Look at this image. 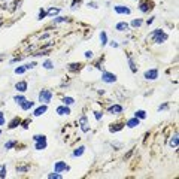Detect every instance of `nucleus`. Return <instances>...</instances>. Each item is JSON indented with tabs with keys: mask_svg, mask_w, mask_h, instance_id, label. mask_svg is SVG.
I'll return each mask as SVG.
<instances>
[{
	"mask_svg": "<svg viewBox=\"0 0 179 179\" xmlns=\"http://www.w3.org/2000/svg\"><path fill=\"white\" fill-rule=\"evenodd\" d=\"M151 36L154 37V42H155V43H161V42H164V41H167V34L163 33L161 29H157Z\"/></svg>",
	"mask_w": 179,
	"mask_h": 179,
	"instance_id": "1",
	"label": "nucleus"
},
{
	"mask_svg": "<svg viewBox=\"0 0 179 179\" xmlns=\"http://www.w3.org/2000/svg\"><path fill=\"white\" fill-rule=\"evenodd\" d=\"M51 99H52V93H51L49 90H42V91L39 93V101H42L43 105L49 103Z\"/></svg>",
	"mask_w": 179,
	"mask_h": 179,
	"instance_id": "2",
	"label": "nucleus"
},
{
	"mask_svg": "<svg viewBox=\"0 0 179 179\" xmlns=\"http://www.w3.org/2000/svg\"><path fill=\"white\" fill-rule=\"evenodd\" d=\"M101 81L106 82V84H113L115 81H117V75L109 73V72H103L101 73Z\"/></svg>",
	"mask_w": 179,
	"mask_h": 179,
	"instance_id": "3",
	"label": "nucleus"
},
{
	"mask_svg": "<svg viewBox=\"0 0 179 179\" xmlns=\"http://www.w3.org/2000/svg\"><path fill=\"white\" fill-rule=\"evenodd\" d=\"M158 78V70L157 69H151V70H146L145 72V79L148 81H155Z\"/></svg>",
	"mask_w": 179,
	"mask_h": 179,
	"instance_id": "4",
	"label": "nucleus"
},
{
	"mask_svg": "<svg viewBox=\"0 0 179 179\" xmlns=\"http://www.w3.org/2000/svg\"><path fill=\"white\" fill-rule=\"evenodd\" d=\"M0 6H2V8H8L9 10H14L17 3H15V0H0Z\"/></svg>",
	"mask_w": 179,
	"mask_h": 179,
	"instance_id": "5",
	"label": "nucleus"
},
{
	"mask_svg": "<svg viewBox=\"0 0 179 179\" xmlns=\"http://www.w3.org/2000/svg\"><path fill=\"white\" fill-rule=\"evenodd\" d=\"M66 170H69V166H67L66 163H63V161H57V163H55V166H54V172L61 173V172H66Z\"/></svg>",
	"mask_w": 179,
	"mask_h": 179,
	"instance_id": "6",
	"label": "nucleus"
},
{
	"mask_svg": "<svg viewBox=\"0 0 179 179\" xmlns=\"http://www.w3.org/2000/svg\"><path fill=\"white\" fill-rule=\"evenodd\" d=\"M57 113L58 115H69L70 113V109L67 108V105H63V106H58L57 108Z\"/></svg>",
	"mask_w": 179,
	"mask_h": 179,
	"instance_id": "7",
	"label": "nucleus"
},
{
	"mask_svg": "<svg viewBox=\"0 0 179 179\" xmlns=\"http://www.w3.org/2000/svg\"><path fill=\"white\" fill-rule=\"evenodd\" d=\"M79 121H81V130L87 133V131L90 130V127H88V121H87V117L84 115V117H81V120H79Z\"/></svg>",
	"mask_w": 179,
	"mask_h": 179,
	"instance_id": "8",
	"label": "nucleus"
},
{
	"mask_svg": "<svg viewBox=\"0 0 179 179\" xmlns=\"http://www.w3.org/2000/svg\"><path fill=\"white\" fill-rule=\"evenodd\" d=\"M169 145L172 146V148H178V145H179V136H178V133H175L173 136H172V139H170V142H169Z\"/></svg>",
	"mask_w": 179,
	"mask_h": 179,
	"instance_id": "9",
	"label": "nucleus"
},
{
	"mask_svg": "<svg viewBox=\"0 0 179 179\" xmlns=\"http://www.w3.org/2000/svg\"><path fill=\"white\" fill-rule=\"evenodd\" d=\"M34 148H36L37 151H42V149H45V148H46V139L36 140V145H34Z\"/></svg>",
	"mask_w": 179,
	"mask_h": 179,
	"instance_id": "10",
	"label": "nucleus"
},
{
	"mask_svg": "<svg viewBox=\"0 0 179 179\" xmlns=\"http://www.w3.org/2000/svg\"><path fill=\"white\" fill-rule=\"evenodd\" d=\"M15 88L18 90L20 93H24V91H27V82L25 81H21V82H17Z\"/></svg>",
	"mask_w": 179,
	"mask_h": 179,
	"instance_id": "11",
	"label": "nucleus"
},
{
	"mask_svg": "<svg viewBox=\"0 0 179 179\" xmlns=\"http://www.w3.org/2000/svg\"><path fill=\"white\" fill-rule=\"evenodd\" d=\"M115 12H117V14H125V15H129L130 14V9L125 8V6H115Z\"/></svg>",
	"mask_w": 179,
	"mask_h": 179,
	"instance_id": "12",
	"label": "nucleus"
},
{
	"mask_svg": "<svg viewBox=\"0 0 179 179\" xmlns=\"http://www.w3.org/2000/svg\"><path fill=\"white\" fill-rule=\"evenodd\" d=\"M139 118H131V120H129V121H127V127H130V129H134V127H137L139 125Z\"/></svg>",
	"mask_w": 179,
	"mask_h": 179,
	"instance_id": "13",
	"label": "nucleus"
},
{
	"mask_svg": "<svg viewBox=\"0 0 179 179\" xmlns=\"http://www.w3.org/2000/svg\"><path fill=\"white\" fill-rule=\"evenodd\" d=\"M151 8H152V5L149 2H140V6H139V9L142 10V12H148Z\"/></svg>",
	"mask_w": 179,
	"mask_h": 179,
	"instance_id": "14",
	"label": "nucleus"
},
{
	"mask_svg": "<svg viewBox=\"0 0 179 179\" xmlns=\"http://www.w3.org/2000/svg\"><path fill=\"white\" fill-rule=\"evenodd\" d=\"M34 106V103L33 101H29V100H24L22 103H21V108L24 109V110H29V109H31Z\"/></svg>",
	"mask_w": 179,
	"mask_h": 179,
	"instance_id": "15",
	"label": "nucleus"
},
{
	"mask_svg": "<svg viewBox=\"0 0 179 179\" xmlns=\"http://www.w3.org/2000/svg\"><path fill=\"white\" fill-rule=\"evenodd\" d=\"M115 29H117L118 31H125V30H129V24H127V22H118L117 24V27H115Z\"/></svg>",
	"mask_w": 179,
	"mask_h": 179,
	"instance_id": "16",
	"label": "nucleus"
},
{
	"mask_svg": "<svg viewBox=\"0 0 179 179\" xmlns=\"http://www.w3.org/2000/svg\"><path fill=\"white\" fill-rule=\"evenodd\" d=\"M109 112H110V113H121V112H122V106H120V105H113V106L109 108Z\"/></svg>",
	"mask_w": 179,
	"mask_h": 179,
	"instance_id": "17",
	"label": "nucleus"
},
{
	"mask_svg": "<svg viewBox=\"0 0 179 179\" xmlns=\"http://www.w3.org/2000/svg\"><path fill=\"white\" fill-rule=\"evenodd\" d=\"M45 112H46V105H42L41 108H37L34 110V117H41V115H43Z\"/></svg>",
	"mask_w": 179,
	"mask_h": 179,
	"instance_id": "18",
	"label": "nucleus"
},
{
	"mask_svg": "<svg viewBox=\"0 0 179 179\" xmlns=\"http://www.w3.org/2000/svg\"><path fill=\"white\" fill-rule=\"evenodd\" d=\"M84 151H85V148H84V146H79V148H76V149L73 151V157H81V155L84 154Z\"/></svg>",
	"mask_w": 179,
	"mask_h": 179,
	"instance_id": "19",
	"label": "nucleus"
},
{
	"mask_svg": "<svg viewBox=\"0 0 179 179\" xmlns=\"http://www.w3.org/2000/svg\"><path fill=\"white\" fill-rule=\"evenodd\" d=\"M20 124H21V120L20 118H14L10 121V124H9V129H15V127L20 125Z\"/></svg>",
	"mask_w": 179,
	"mask_h": 179,
	"instance_id": "20",
	"label": "nucleus"
},
{
	"mask_svg": "<svg viewBox=\"0 0 179 179\" xmlns=\"http://www.w3.org/2000/svg\"><path fill=\"white\" fill-rule=\"evenodd\" d=\"M100 41H101V46H105V45L108 43V36H106V33H105V31H101V33H100Z\"/></svg>",
	"mask_w": 179,
	"mask_h": 179,
	"instance_id": "21",
	"label": "nucleus"
},
{
	"mask_svg": "<svg viewBox=\"0 0 179 179\" xmlns=\"http://www.w3.org/2000/svg\"><path fill=\"white\" fill-rule=\"evenodd\" d=\"M134 117L139 118V120H143V118H146V112H145V110H137V112L134 113Z\"/></svg>",
	"mask_w": 179,
	"mask_h": 179,
	"instance_id": "22",
	"label": "nucleus"
},
{
	"mask_svg": "<svg viewBox=\"0 0 179 179\" xmlns=\"http://www.w3.org/2000/svg\"><path fill=\"white\" fill-rule=\"evenodd\" d=\"M58 12H60V8H51V9L46 12V15H51V17H52V15H57Z\"/></svg>",
	"mask_w": 179,
	"mask_h": 179,
	"instance_id": "23",
	"label": "nucleus"
},
{
	"mask_svg": "<svg viewBox=\"0 0 179 179\" xmlns=\"http://www.w3.org/2000/svg\"><path fill=\"white\" fill-rule=\"evenodd\" d=\"M67 21H69L67 17H58V18L54 20V24H58V22H67Z\"/></svg>",
	"mask_w": 179,
	"mask_h": 179,
	"instance_id": "24",
	"label": "nucleus"
},
{
	"mask_svg": "<svg viewBox=\"0 0 179 179\" xmlns=\"http://www.w3.org/2000/svg\"><path fill=\"white\" fill-rule=\"evenodd\" d=\"M5 176H6V166L0 164V178H5Z\"/></svg>",
	"mask_w": 179,
	"mask_h": 179,
	"instance_id": "25",
	"label": "nucleus"
},
{
	"mask_svg": "<svg viewBox=\"0 0 179 179\" xmlns=\"http://www.w3.org/2000/svg\"><path fill=\"white\" fill-rule=\"evenodd\" d=\"M73 101H75V100H73L72 97H64V99H63V103L67 105V106H69V105H73Z\"/></svg>",
	"mask_w": 179,
	"mask_h": 179,
	"instance_id": "26",
	"label": "nucleus"
},
{
	"mask_svg": "<svg viewBox=\"0 0 179 179\" xmlns=\"http://www.w3.org/2000/svg\"><path fill=\"white\" fill-rule=\"evenodd\" d=\"M15 145H17V142H15V140H9V142H6L5 148H6V149H10V148H14Z\"/></svg>",
	"mask_w": 179,
	"mask_h": 179,
	"instance_id": "27",
	"label": "nucleus"
},
{
	"mask_svg": "<svg viewBox=\"0 0 179 179\" xmlns=\"http://www.w3.org/2000/svg\"><path fill=\"white\" fill-rule=\"evenodd\" d=\"M129 64H130L131 72H136V70H137V69H136V64H134V61H133V58H131V57H129Z\"/></svg>",
	"mask_w": 179,
	"mask_h": 179,
	"instance_id": "28",
	"label": "nucleus"
},
{
	"mask_svg": "<svg viewBox=\"0 0 179 179\" xmlns=\"http://www.w3.org/2000/svg\"><path fill=\"white\" fill-rule=\"evenodd\" d=\"M48 178H49V179H61V175H60L58 172H55V173H49Z\"/></svg>",
	"mask_w": 179,
	"mask_h": 179,
	"instance_id": "29",
	"label": "nucleus"
},
{
	"mask_svg": "<svg viewBox=\"0 0 179 179\" xmlns=\"http://www.w3.org/2000/svg\"><path fill=\"white\" fill-rule=\"evenodd\" d=\"M43 67H45V69H52V67H54L52 61H51V60H46V61L43 63Z\"/></svg>",
	"mask_w": 179,
	"mask_h": 179,
	"instance_id": "30",
	"label": "nucleus"
},
{
	"mask_svg": "<svg viewBox=\"0 0 179 179\" xmlns=\"http://www.w3.org/2000/svg\"><path fill=\"white\" fill-rule=\"evenodd\" d=\"M79 67H81V64H79V63H72V64H70V67H69V69L75 72V70H79Z\"/></svg>",
	"mask_w": 179,
	"mask_h": 179,
	"instance_id": "31",
	"label": "nucleus"
},
{
	"mask_svg": "<svg viewBox=\"0 0 179 179\" xmlns=\"http://www.w3.org/2000/svg\"><path fill=\"white\" fill-rule=\"evenodd\" d=\"M14 100L17 101V103H18V105H21V103H22V101L25 100V97H24V96H15V97H14Z\"/></svg>",
	"mask_w": 179,
	"mask_h": 179,
	"instance_id": "32",
	"label": "nucleus"
},
{
	"mask_svg": "<svg viewBox=\"0 0 179 179\" xmlns=\"http://www.w3.org/2000/svg\"><path fill=\"white\" fill-rule=\"evenodd\" d=\"M25 70H27V69H25V66H20V67L15 69V73H17V75H21V73H24Z\"/></svg>",
	"mask_w": 179,
	"mask_h": 179,
	"instance_id": "33",
	"label": "nucleus"
},
{
	"mask_svg": "<svg viewBox=\"0 0 179 179\" xmlns=\"http://www.w3.org/2000/svg\"><path fill=\"white\" fill-rule=\"evenodd\" d=\"M139 25H142V20H133L131 21V27H139Z\"/></svg>",
	"mask_w": 179,
	"mask_h": 179,
	"instance_id": "34",
	"label": "nucleus"
},
{
	"mask_svg": "<svg viewBox=\"0 0 179 179\" xmlns=\"http://www.w3.org/2000/svg\"><path fill=\"white\" fill-rule=\"evenodd\" d=\"M121 129H122V125H121V124H117V127H113V125L110 127V131H112V133H113V131H120Z\"/></svg>",
	"mask_w": 179,
	"mask_h": 179,
	"instance_id": "35",
	"label": "nucleus"
},
{
	"mask_svg": "<svg viewBox=\"0 0 179 179\" xmlns=\"http://www.w3.org/2000/svg\"><path fill=\"white\" fill-rule=\"evenodd\" d=\"M33 139H34V142H36V140H42V139H46V137H45L43 134H36Z\"/></svg>",
	"mask_w": 179,
	"mask_h": 179,
	"instance_id": "36",
	"label": "nucleus"
},
{
	"mask_svg": "<svg viewBox=\"0 0 179 179\" xmlns=\"http://www.w3.org/2000/svg\"><path fill=\"white\" fill-rule=\"evenodd\" d=\"M17 170H18V172H27L29 167H27V166H22V167H17Z\"/></svg>",
	"mask_w": 179,
	"mask_h": 179,
	"instance_id": "37",
	"label": "nucleus"
},
{
	"mask_svg": "<svg viewBox=\"0 0 179 179\" xmlns=\"http://www.w3.org/2000/svg\"><path fill=\"white\" fill-rule=\"evenodd\" d=\"M45 17H46V12H45V10H41V12H39V20H43Z\"/></svg>",
	"mask_w": 179,
	"mask_h": 179,
	"instance_id": "38",
	"label": "nucleus"
},
{
	"mask_svg": "<svg viewBox=\"0 0 179 179\" xmlns=\"http://www.w3.org/2000/svg\"><path fill=\"white\" fill-rule=\"evenodd\" d=\"M94 115H96V118L100 121L101 120V117H103V113H101V112H94Z\"/></svg>",
	"mask_w": 179,
	"mask_h": 179,
	"instance_id": "39",
	"label": "nucleus"
},
{
	"mask_svg": "<svg viewBox=\"0 0 179 179\" xmlns=\"http://www.w3.org/2000/svg\"><path fill=\"white\" fill-rule=\"evenodd\" d=\"M36 67V63H30V64H25V69H34Z\"/></svg>",
	"mask_w": 179,
	"mask_h": 179,
	"instance_id": "40",
	"label": "nucleus"
},
{
	"mask_svg": "<svg viewBox=\"0 0 179 179\" xmlns=\"http://www.w3.org/2000/svg\"><path fill=\"white\" fill-rule=\"evenodd\" d=\"M5 124V117H3V112H0V125Z\"/></svg>",
	"mask_w": 179,
	"mask_h": 179,
	"instance_id": "41",
	"label": "nucleus"
},
{
	"mask_svg": "<svg viewBox=\"0 0 179 179\" xmlns=\"http://www.w3.org/2000/svg\"><path fill=\"white\" fill-rule=\"evenodd\" d=\"M88 6H90V8H94V9H96V8H99V5H97L96 2H91V3H88Z\"/></svg>",
	"mask_w": 179,
	"mask_h": 179,
	"instance_id": "42",
	"label": "nucleus"
},
{
	"mask_svg": "<svg viewBox=\"0 0 179 179\" xmlns=\"http://www.w3.org/2000/svg\"><path fill=\"white\" fill-rule=\"evenodd\" d=\"M85 57H87V58H91V57H93V52H91V51H87V52H85Z\"/></svg>",
	"mask_w": 179,
	"mask_h": 179,
	"instance_id": "43",
	"label": "nucleus"
},
{
	"mask_svg": "<svg viewBox=\"0 0 179 179\" xmlns=\"http://www.w3.org/2000/svg\"><path fill=\"white\" fill-rule=\"evenodd\" d=\"M29 122H30V121H25V122L22 124V127H24V129H27V127H29Z\"/></svg>",
	"mask_w": 179,
	"mask_h": 179,
	"instance_id": "44",
	"label": "nucleus"
},
{
	"mask_svg": "<svg viewBox=\"0 0 179 179\" xmlns=\"http://www.w3.org/2000/svg\"><path fill=\"white\" fill-rule=\"evenodd\" d=\"M166 108H167V105H161V106L158 108V110H161V109H166Z\"/></svg>",
	"mask_w": 179,
	"mask_h": 179,
	"instance_id": "45",
	"label": "nucleus"
},
{
	"mask_svg": "<svg viewBox=\"0 0 179 179\" xmlns=\"http://www.w3.org/2000/svg\"><path fill=\"white\" fill-rule=\"evenodd\" d=\"M110 45H112V48H117V46H118V43H117V42H112Z\"/></svg>",
	"mask_w": 179,
	"mask_h": 179,
	"instance_id": "46",
	"label": "nucleus"
},
{
	"mask_svg": "<svg viewBox=\"0 0 179 179\" xmlns=\"http://www.w3.org/2000/svg\"><path fill=\"white\" fill-rule=\"evenodd\" d=\"M0 25H2V20H0Z\"/></svg>",
	"mask_w": 179,
	"mask_h": 179,
	"instance_id": "47",
	"label": "nucleus"
},
{
	"mask_svg": "<svg viewBox=\"0 0 179 179\" xmlns=\"http://www.w3.org/2000/svg\"><path fill=\"white\" fill-rule=\"evenodd\" d=\"M0 134H2V130H0Z\"/></svg>",
	"mask_w": 179,
	"mask_h": 179,
	"instance_id": "48",
	"label": "nucleus"
}]
</instances>
